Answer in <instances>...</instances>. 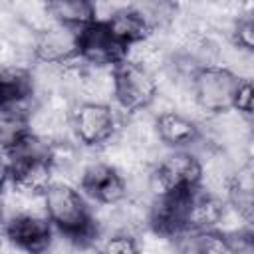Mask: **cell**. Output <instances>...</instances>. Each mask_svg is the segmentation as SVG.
Listing matches in <instances>:
<instances>
[{
	"mask_svg": "<svg viewBox=\"0 0 254 254\" xmlns=\"http://www.w3.org/2000/svg\"><path fill=\"white\" fill-rule=\"evenodd\" d=\"M127 48L115 40L105 22H93L79 30L77 56L87 67L113 69L127 60Z\"/></svg>",
	"mask_w": 254,
	"mask_h": 254,
	"instance_id": "cell-5",
	"label": "cell"
},
{
	"mask_svg": "<svg viewBox=\"0 0 254 254\" xmlns=\"http://www.w3.org/2000/svg\"><path fill=\"white\" fill-rule=\"evenodd\" d=\"M234 111L254 121V77H240L238 91L234 97Z\"/></svg>",
	"mask_w": 254,
	"mask_h": 254,
	"instance_id": "cell-17",
	"label": "cell"
},
{
	"mask_svg": "<svg viewBox=\"0 0 254 254\" xmlns=\"http://www.w3.org/2000/svg\"><path fill=\"white\" fill-rule=\"evenodd\" d=\"M54 165L52 159H36L18 165L6 167V179L12 181L14 189L20 192L42 194L56 183L54 181Z\"/></svg>",
	"mask_w": 254,
	"mask_h": 254,
	"instance_id": "cell-10",
	"label": "cell"
},
{
	"mask_svg": "<svg viewBox=\"0 0 254 254\" xmlns=\"http://www.w3.org/2000/svg\"><path fill=\"white\" fill-rule=\"evenodd\" d=\"M69 123H71V131L75 139L87 147L105 145L117 129L115 111L109 103H103V101L79 103L71 111Z\"/></svg>",
	"mask_w": 254,
	"mask_h": 254,
	"instance_id": "cell-6",
	"label": "cell"
},
{
	"mask_svg": "<svg viewBox=\"0 0 254 254\" xmlns=\"http://www.w3.org/2000/svg\"><path fill=\"white\" fill-rule=\"evenodd\" d=\"M77 36L79 30L52 24L40 30L34 38V56L46 65H65L77 58Z\"/></svg>",
	"mask_w": 254,
	"mask_h": 254,
	"instance_id": "cell-9",
	"label": "cell"
},
{
	"mask_svg": "<svg viewBox=\"0 0 254 254\" xmlns=\"http://www.w3.org/2000/svg\"><path fill=\"white\" fill-rule=\"evenodd\" d=\"M155 131L157 137L173 149H185L198 139L196 123L179 111H163L155 121Z\"/></svg>",
	"mask_w": 254,
	"mask_h": 254,
	"instance_id": "cell-13",
	"label": "cell"
},
{
	"mask_svg": "<svg viewBox=\"0 0 254 254\" xmlns=\"http://www.w3.org/2000/svg\"><path fill=\"white\" fill-rule=\"evenodd\" d=\"M79 187L83 194L105 206L119 204L127 196L125 177L107 163H89L79 175Z\"/></svg>",
	"mask_w": 254,
	"mask_h": 254,
	"instance_id": "cell-7",
	"label": "cell"
},
{
	"mask_svg": "<svg viewBox=\"0 0 254 254\" xmlns=\"http://www.w3.org/2000/svg\"><path fill=\"white\" fill-rule=\"evenodd\" d=\"M105 24L111 30V34L115 36V40L119 44H123L127 50L145 42L151 32L149 22L145 20V16L141 14V10L137 6L119 8L115 14L109 16V20Z\"/></svg>",
	"mask_w": 254,
	"mask_h": 254,
	"instance_id": "cell-11",
	"label": "cell"
},
{
	"mask_svg": "<svg viewBox=\"0 0 254 254\" xmlns=\"http://www.w3.org/2000/svg\"><path fill=\"white\" fill-rule=\"evenodd\" d=\"M2 103L32 101L34 97V75L24 67H4L2 71Z\"/></svg>",
	"mask_w": 254,
	"mask_h": 254,
	"instance_id": "cell-15",
	"label": "cell"
},
{
	"mask_svg": "<svg viewBox=\"0 0 254 254\" xmlns=\"http://www.w3.org/2000/svg\"><path fill=\"white\" fill-rule=\"evenodd\" d=\"M54 224L44 214H16L6 222L8 240L26 254H44L54 238Z\"/></svg>",
	"mask_w": 254,
	"mask_h": 254,
	"instance_id": "cell-8",
	"label": "cell"
},
{
	"mask_svg": "<svg viewBox=\"0 0 254 254\" xmlns=\"http://www.w3.org/2000/svg\"><path fill=\"white\" fill-rule=\"evenodd\" d=\"M179 254H238L236 244L218 230H187L177 238Z\"/></svg>",
	"mask_w": 254,
	"mask_h": 254,
	"instance_id": "cell-12",
	"label": "cell"
},
{
	"mask_svg": "<svg viewBox=\"0 0 254 254\" xmlns=\"http://www.w3.org/2000/svg\"><path fill=\"white\" fill-rule=\"evenodd\" d=\"M71 254H103L101 248H93L91 244H75Z\"/></svg>",
	"mask_w": 254,
	"mask_h": 254,
	"instance_id": "cell-19",
	"label": "cell"
},
{
	"mask_svg": "<svg viewBox=\"0 0 254 254\" xmlns=\"http://www.w3.org/2000/svg\"><path fill=\"white\" fill-rule=\"evenodd\" d=\"M204 169L194 153L175 149L149 173V190L155 198L200 187Z\"/></svg>",
	"mask_w": 254,
	"mask_h": 254,
	"instance_id": "cell-2",
	"label": "cell"
},
{
	"mask_svg": "<svg viewBox=\"0 0 254 254\" xmlns=\"http://www.w3.org/2000/svg\"><path fill=\"white\" fill-rule=\"evenodd\" d=\"M44 210L50 222L75 244H91L95 222L81 190L56 181L44 192Z\"/></svg>",
	"mask_w": 254,
	"mask_h": 254,
	"instance_id": "cell-1",
	"label": "cell"
},
{
	"mask_svg": "<svg viewBox=\"0 0 254 254\" xmlns=\"http://www.w3.org/2000/svg\"><path fill=\"white\" fill-rule=\"evenodd\" d=\"M46 12L50 14L52 22L81 30L93 22H97L95 4L87 0H56L46 4Z\"/></svg>",
	"mask_w": 254,
	"mask_h": 254,
	"instance_id": "cell-14",
	"label": "cell"
},
{
	"mask_svg": "<svg viewBox=\"0 0 254 254\" xmlns=\"http://www.w3.org/2000/svg\"><path fill=\"white\" fill-rule=\"evenodd\" d=\"M234 42L238 48L254 52V14L242 16L234 26Z\"/></svg>",
	"mask_w": 254,
	"mask_h": 254,
	"instance_id": "cell-18",
	"label": "cell"
},
{
	"mask_svg": "<svg viewBox=\"0 0 254 254\" xmlns=\"http://www.w3.org/2000/svg\"><path fill=\"white\" fill-rule=\"evenodd\" d=\"M113 97L123 111H143L157 97V81L151 69L133 60L113 67Z\"/></svg>",
	"mask_w": 254,
	"mask_h": 254,
	"instance_id": "cell-3",
	"label": "cell"
},
{
	"mask_svg": "<svg viewBox=\"0 0 254 254\" xmlns=\"http://www.w3.org/2000/svg\"><path fill=\"white\" fill-rule=\"evenodd\" d=\"M103 254H141V248L137 244V240L127 234V232H115L111 234L103 246H101Z\"/></svg>",
	"mask_w": 254,
	"mask_h": 254,
	"instance_id": "cell-16",
	"label": "cell"
},
{
	"mask_svg": "<svg viewBox=\"0 0 254 254\" xmlns=\"http://www.w3.org/2000/svg\"><path fill=\"white\" fill-rule=\"evenodd\" d=\"M240 77L222 65L202 67L192 75V95L196 105L206 113H224L234 109V97Z\"/></svg>",
	"mask_w": 254,
	"mask_h": 254,
	"instance_id": "cell-4",
	"label": "cell"
}]
</instances>
